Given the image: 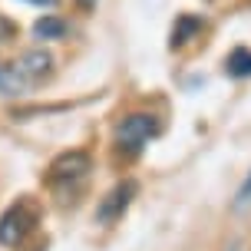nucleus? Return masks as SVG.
<instances>
[{
  "mask_svg": "<svg viewBox=\"0 0 251 251\" xmlns=\"http://www.w3.org/2000/svg\"><path fill=\"white\" fill-rule=\"evenodd\" d=\"M66 30H70V24H66L63 17H53V13L33 24V33H37L40 40H60V37H66Z\"/></svg>",
  "mask_w": 251,
  "mask_h": 251,
  "instance_id": "7",
  "label": "nucleus"
},
{
  "mask_svg": "<svg viewBox=\"0 0 251 251\" xmlns=\"http://www.w3.org/2000/svg\"><path fill=\"white\" fill-rule=\"evenodd\" d=\"M195 30H201V20H199V17H178L176 30H172V47L188 43V37H192Z\"/></svg>",
  "mask_w": 251,
  "mask_h": 251,
  "instance_id": "8",
  "label": "nucleus"
},
{
  "mask_svg": "<svg viewBox=\"0 0 251 251\" xmlns=\"http://www.w3.org/2000/svg\"><path fill=\"white\" fill-rule=\"evenodd\" d=\"M139 185L132 182V178H126V182H119V185L106 195V199L100 201V208H96V218H100L102 225H109V222H116V218H123V212L132 205V199H136Z\"/></svg>",
  "mask_w": 251,
  "mask_h": 251,
  "instance_id": "5",
  "label": "nucleus"
},
{
  "mask_svg": "<svg viewBox=\"0 0 251 251\" xmlns=\"http://www.w3.org/2000/svg\"><path fill=\"white\" fill-rule=\"evenodd\" d=\"M251 205V176L241 182V188H238V199H235V208H248Z\"/></svg>",
  "mask_w": 251,
  "mask_h": 251,
  "instance_id": "9",
  "label": "nucleus"
},
{
  "mask_svg": "<svg viewBox=\"0 0 251 251\" xmlns=\"http://www.w3.org/2000/svg\"><path fill=\"white\" fill-rule=\"evenodd\" d=\"M225 73L235 76V79H245V76H251V50L238 47V50L228 53V56H225Z\"/></svg>",
  "mask_w": 251,
  "mask_h": 251,
  "instance_id": "6",
  "label": "nucleus"
},
{
  "mask_svg": "<svg viewBox=\"0 0 251 251\" xmlns=\"http://www.w3.org/2000/svg\"><path fill=\"white\" fill-rule=\"evenodd\" d=\"M26 3H33V7H56V0H26Z\"/></svg>",
  "mask_w": 251,
  "mask_h": 251,
  "instance_id": "10",
  "label": "nucleus"
},
{
  "mask_svg": "<svg viewBox=\"0 0 251 251\" xmlns=\"http://www.w3.org/2000/svg\"><path fill=\"white\" fill-rule=\"evenodd\" d=\"M37 225H40V205L33 199H17L0 215V245H7V248L24 245L26 235H33Z\"/></svg>",
  "mask_w": 251,
  "mask_h": 251,
  "instance_id": "3",
  "label": "nucleus"
},
{
  "mask_svg": "<svg viewBox=\"0 0 251 251\" xmlns=\"http://www.w3.org/2000/svg\"><path fill=\"white\" fill-rule=\"evenodd\" d=\"M53 70V56L47 50H30L20 60L3 63V73H0V93L3 96H17L26 89L40 86Z\"/></svg>",
  "mask_w": 251,
  "mask_h": 251,
  "instance_id": "2",
  "label": "nucleus"
},
{
  "mask_svg": "<svg viewBox=\"0 0 251 251\" xmlns=\"http://www.w3.org/2000/svg\"><path fill=\"white\" fill-rule=\"evenodd\" d=\"M155 136H159V119L152 113H132L116 126V146L129 159L139 155V152L149 146V139H155Z\"/></svg>",
  "mask_w": 251,
  "mask_h": 251,
  "instance_id": "4",
  "label": "nucleus"
},
{
  "mask_svg": "<svg viewBox=\"0 0 251 251\" xmlns=\"http://www.w3.org/2000/svg\"><path fill=\"white\" fill-rule=\"evenodd\" d=\"M83 3H96V0H83Z\"/></svg>",
  "mask_w": 251,
  "mask_h": 251,
  "instance_id": "11",
  "label": "nucleus"
},
{
  "mask_svg": "<svg viewBox=\"0 0 251 251\" xmlns=\"http://www.w3.org/2000/svg\"><path fill=\"white\" fill-rule=\"evenodd\" d=\"M89 172H93V162H89L86 152H63L50 162L47 169V188H50L53 195L66 205V201H76L79 199V192L86 188L89 182Z\"/></svg>",
  "mask_w": 251,
  "mask_h": 251,
  "instance_id": "1",
  "label": "nucleus"
}]
</instances>
